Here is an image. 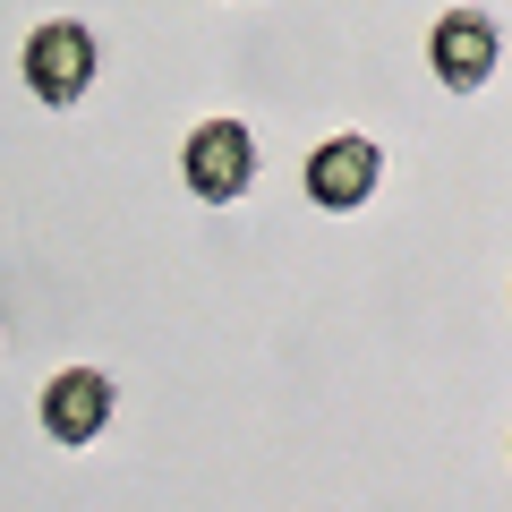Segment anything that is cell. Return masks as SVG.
<instances>
[{"label": "cell", "instance_id": "6da1fadb", "mask_svg": "<svg viewBox=\"0 0 512 512\" xmlns=\"http://www.w3.org/2000/svg\"><path fill=\"white\" fill-rule=\"evenodd\" d=\"M94 69H103V52H94V26H77V18H43L35 35H26V94H35V103H77V94L94 86Z\"/></svg>", "mask_w": 512, "mask_h": 512}, {"label": "cell", "instance_id": "7a4b0ae2", "mask_svg": "<svg viewBox=\"0 0 512 512\" xmlns=\"http://www.w3.org/2000/svg\"><path fill=\"white\" fill-rule=\"evenodd\" d=\"M180 180H188V197H205V205L248 197V180H256V137H248L239 120H205V128H188Z\"/></svg>", "mask_w": 512, "mask_h": 512}, {"label": "cell", "instance_id": "3957f363", "mask_svg": "<svg viewBox=\"0 0 512 512\" xmlns=\"http://www.w3.org/2000/svg\"><path fill=\"white\" fill-rule=\"evenodd\" d=\"M495 52H504V35H495L487 9H444L436 35H427V60H436V77L453 94H478L495 77Z\"/></svg>", "mask_w": 512, "mask_h": 512}, {"label": "cell", "instance_id": "277c9868", "mask_svg": "<svg viewBox=\"0 0 512 512\" xmlns=\"http://www.w3.org/2000/svg\"><path fill=\"white\" fill-rule=\"evenodd\" d=\"M376 180H384V154H376V137H325V146L308 154V197L325 205V214H350V205H367L376 197Z\"/></svg>", "mask_w": 512, "mask_h": 512}, {"label": "cell", "instance_id": "5b68a950", "mask_svg": "<svg viewBox=\"0 0 512 512\" xmlns=\"http://www.w3.org/2000/svg\"><path fill=\"white\" fill-rule=\"evenodd\" d=\"M111 402H120V393H111L103 367H60V376L43 384V436L52 444H94L111 427Z\"/></svg>", "mask_w": 512, "mask_h": 512}]
</instances>
